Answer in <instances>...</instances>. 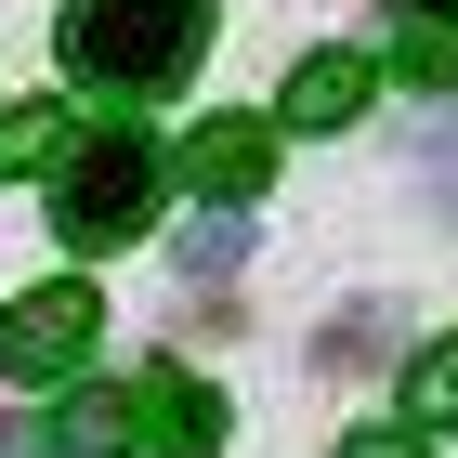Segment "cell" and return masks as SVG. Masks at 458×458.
Wrapping results in <instances>:
<instances>
[{
  "mask_svg": "<svg viewBox=\"0 0 458 458\" xmlns=\"http://www.w3.org/2000/svg\"><path fill=\"white\" fill-rule=\"evenodd\" d=\"M131 445H157V458H210V445H223V393L183 380V353L131 393Z\"/></svg>",
  "mask_w": 458,
  "mask_h": 458,
  "instance_id": "cell-5",
  "label": "cell"
},
{
  "mask_svg": "<svg viewBox=\"0 0 458 458\" xmlns=\"http://www.w3.org/2000/svg\"><path fill=\"white\" fill-rule=\"evenodd\" d=\"M262 171H276V118H197V131H183V183H197L210 210H249Z\"/></svg>",
  "mask_w": 458,
  "mask_h": 458,
  "instance_id": "cell-4",
  "label": "cell"
},
{
  "mask_svg": "<svg viewBox=\"0 0 458 458\" xmlns=\"http://www.w3.org/2000/svg\"><path fill=\"white\" fill-rule=\"evenodd\" d=\"M39 458H118L131 445V393H79V406H53V420H27Z\"/></svg>",
  "mask_w": 458,
  "mask_h": 458,
  "instance_id": "cell-7",
  "label": "cell"
},
{
  "mask_svg": "<svg viewBox=\"0 0 458 458\" xmlns=\"http://www.w3.org/2000/svg\"><path fill=\"white\" fill-rule=\"evenodd\" d=\"M341 458H432L420 432H341Z\"/></svg>",
  "mask_w": 458,
  "mask_h": 458,
  "instance_id": "cell-12",
  "label": "cell"
},
{
  "mask_svg": "<svg viewBox=\"0 0 458 458\" xmlns=\"http://www.w3.org/2000/svg\"><path fill=\"white\" fill-rule=\"evenodd\" d=\"M380 353H393V301H341L327 341H315V367H380Z\"/></svg>",
  "mask_w": 458,
  "mask_h": 458,
  "instance_id": "cell-9",
  "label": "cell"
},
{
  "mask_svg": "<svg viewBox=\"0 0 458 458\" xmlns=\"http://www.w3.org/2000/svg\"><path fill=\"white\" fill-rule=\"evenodd\" d=\"M53 53L92 92H183V66L210 53V0H66Z\"/></svg>",
  "mask_w": 458,
  "mask_h": 458,
  "instance_id": "cell-1",
  "label": "cell"
},
{
  "mask_svg": "<svg viewBox=\"0 0 458 458\" xmlns=\"http://www.w3.org/2000/svg\"><path fill=\"white\" fill-rule=\"evenodd\" d=\"M157 197H171V144L157 131H66V157H53V236L79 262L131 249L157 223Z\"/></svg>",
  "mask_w": 458,
  "mask_h": 458,
  "instance_id": "cell-2",
  "label": "cell"
},
{
  "mask_svg": "<svg viewBox=\"0 0 458 458\" xmlns=\"http://www.w3.org/2000/svg\"><path fill=\"white\" fill-rule=\"evenodd\" d=\"M393 13H420V27H458V0H393Z\"/></svg>",
  "mask_w": 458,
  "mask_h": 458,
  "instance_id": "cell-13",
  "label": "cell"
},
{
  "mask_svg": "<svg viewBox=\"0 0 458 458\" xmlns=\"http://www.w3.org/2000/svg\"><path fill=\"white\" fill-rule=\"evenodd\" d=\"M236 249H249V223H183V276H236Z\"/></svg>",
  "mask_w": 458,
  "mask_h": 458,
  "instance_id": "cell-11",
  "label": "cell"
},
{
  "mask_svg": "<svg viewBox=\"0 0 458 458\" xmlns=\"http://www.w3.org/2000/svg\"><path fill=\"white\" fill-rule=\"evenodd\" d=\"M92 341H106V301H92L79 276L27 288V301L0 315V367H13V380H79V367H92Z\"/></svg>",
  "mask_w": 458,
  "mask_h": 458,
  "instance_id": "cell-3",
  "label": "cell"
},
{
  "mask_svg": "<svg viewBox=\"0 0 458 458\" xmlns=\"http://www.w3.org/2000/svg\"><path fill=\"white\" fill-rule=\"evenodd\" d=\"M406 420H420V432H458V341H432L420 367H406Z\"/></svg>",
  "mask_w": 458,
  "mask_h": 458,
  "instance_id": "cell-10",
  "label": "cell"
},
{
  "mask_svg": "<svg viewBox=\"0 0 458 458\" xmlns=\"http://www.w3.org/2000/svg\"><path fill=\"white\" fill-rule=\"evenodd\" d=\"M367 92H380L367 53H301V66H288V131H353Z\"/></svg>",
  "mask_w": 458,
  "mask_h": 458,
  "instance_id": "cell-6",
  "label": "cell"
},
{
  "mask_svg": "<svg viewBox=\"0 0 458 458\" xmlns=\"http://www.w3.org/2000/svg\"><path fill=\"white\" fill-rule=\"evenodd\" d=\"M66 131H79L66 106H0V171H53V157H66Z\"/></svg>",
  "mask_w": 458,
  "mask_h": 458,
  "instance_id": "cell-8",
  "label": "cell"
}]
</instances>
